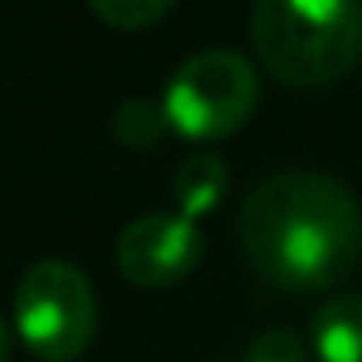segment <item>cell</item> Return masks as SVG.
<instances>
[{"instance_id":"obj_11","label":"cell","mask_w":362,"mask_h":362,"mask_svg":"<svg viewBox=\"0 0 362 362\" xmlns=\"http://www.w3.org/2000/svg\"><path fill=\"white\" fill-rule=\"evenodd\" d=\"M9 358H13V337H9L5 320H0V362H9Z\"/></svg>"},{"instance_id":"obj_9","label":"cell","mask_w":362,"mask_h":362,"mask_svg":"<svg viewBox=\"0 0 362 362\" xmlns=\"http://www.w3.org/2000/svg\"><path fill=\"white\" fill-rule=\"evenodd\" d=\"M111 128H115V136H119L128 149H149V145L162 136V128H170V124H166L162 107L132 98V103H124V107L115 111V124H111Z\"/></svg>"},{"instance_id":"obj_6","label":"cell","mask_w":362,"mask_h":362,"mask_svg":"<svg viewBox=\"0 0 362 362\" xmlns=\"http://www.w3.org/2000/svg\"><path fill=\"white\" fill-rule=\"evenodd\" d=\"M311 354L320 362H362V294H332L311 315Z\"/></svg>"},{"instance_id":"obj_4","label":"cell","mask_w":362,"mask_h":362,"mask_svg":"<svg viewBox=\"0 0 362 362\" xmlns=\"http://www.w3.org/2000/svg\"><path fill=\"white\" fill-rule=\"evenodd\" d=\"M13 324L35 358L43 362L77 358L98 328V298L90 277L69 260L30 264L13 294Z\"/></svg>"},{"instance_id":"obj_7","label":"cell","mask_w":362,"mask_h":362,"mask_svg":"<svg viewBox=\"0 0 362 362\" xmlns=\"http://www.w3.org/2000/svg\"><path fill=\"white\" fill-rule=\"evenodd\" d=\"M226 184H230V170L218 153H188L175 166V179H170L175 214L201 222L205 214L218 209V201L226 197Z\"/></svg>"},{"instance_id":"obj_8","label":"cell","mask_w":362,"mask_h":362,"mask_svg":"<svg viewBox=\"0 0 362 362\" xmlns=\"http://www.w3.org/2000/svg\"><path fill=\"white\" fill-rule=\"evenodd\" d=\"M86 5L115 30H145L175 9V0H86Z\"/></svg>"},{"instance_id":"obj_1","label":"cell","mask_w":362,"mask_h":362,"mask_svg":"<svg viewBox=\"0 0 362 362\" xmlns=\"http://www.w3.org/2000/svg\"><path fill=\"white\" fill-rule=\"evenodd\" d=\"M239 243L269 286L286 294H320L358 264L362 209L332 175L281 170L243 197Z\"/></svg>"},{"instance_id":"obj_2","label":"cell","mask_w":362,"mask_h":362,"mask_svg":"<svg viewBox=\"0 0 362 362\" xmlns=\"http://www.w3.org/2000/svg\"><path fill=\"white\" fill-rule=\"evenodd\" d=\"M252 47L290 90H324L362 60V0H256Z\"/></svg>"},{"instance_id":"obj_10","label":"cell","mask_w":362,"mask_h":362,"mask_svg":"<svg viewBox=\"0 0 362 362\" xmlns=\"http://www.w3.org/2000/svg\"><path fill=\"white\" fill-rule=\"evenodd\" d=\"M307 358H311L307 345L286 328H269L243 349V362H307Z\"/></svg>"},{"instance_id":"obj_5","label":"cell","mask_w":362,"mask_h":362,"mask_svg":"<svg viewBox=\"0 0 362 362\" xmlns=\"http://www.w3.org/2000/svg\"><path fill=\"white\" fill-rule=\"evenodd\" d=\"M205 256V235L184 214H141L115 243L119 273L141 290H166L184 281Z\"/></svg>"},{"instance_id":"obj_3","label":"cell","mask_w":362,"mask_h":362,"mask_svg":"<svg viewBox=\"0 0 362 362\" xmlns=\"http://www.w3.org/2000/svg\"><path fill=\"white\" fill-rule=\"evenodd\" d=\"M260 103V77L243 52L205 47L175 69L162 94L166 124L188 141L235 136Z\"/></svg>"}]
</instances>
